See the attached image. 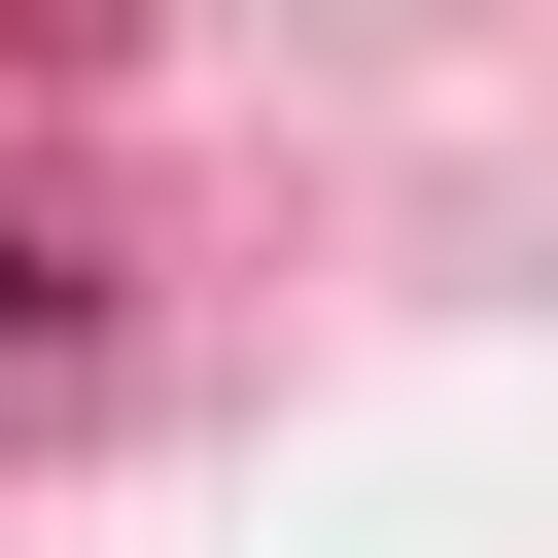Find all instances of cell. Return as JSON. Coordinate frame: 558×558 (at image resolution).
I'll list each match as a JSON object with an SVG mask.
<instances>
[{
	"instance_id": "6da1fadb",
	"label": "cell",
	"mask_w": 558,
	"mask_h": 558,
	"mask_svg": "<svg viewBox=\"0 0 558 558\" xmlns=\"http://www.w3.org/2000/svg\"><path fill=\"white\" fill-rule=\"evenodd\" d=\"M35 349H70V314H35V244H0V384H35Z\"/></svg>"
}]
</instances>
